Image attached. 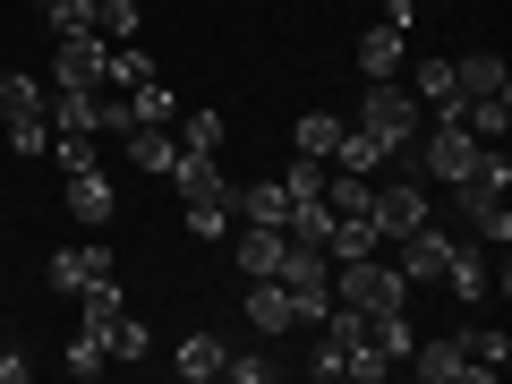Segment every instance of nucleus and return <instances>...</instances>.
<instances>
[{
	"label": "nucleus",
	"instance_id": "f257e3e1",
	"mask_svg": "<svg viewBox=\"0 0 512 384\" xmlns=\"http://www.w3.org/2000/svg\"><path fill=\"white\" fill-rule=\"evenodd\" d=\"M274 282L291 291V325H316V316L333 308V256H325V248H308V239H282Z\"/></svg>",
	"mask_w": 512,
	"mask_h": 384
},
{
	"label": "nucleus",
	"instance_id": "f03ea898",
	"mask_svg": "<svg viewBox=\"0 0 512 384\" xmlns=\"http://www.w3.org/2000/svg\"><path fill=\"white\" fill-rule=\"evenodd\" d=\"M359 128H367V137H384V146L402 154L410 137L427 128V103H419L410 86H393V77H367V86H359Z\"/></svg>",
	"mask_w": 512,
	"mask_h": 384
},
{
	"label": "nucleus",
	"instance_id": "7ed1b4c3",
	"mask_svg": "<svg viewBox=\"0 0 512 384\" xmlns=\"http://www.w3.org/2000/svg\"><path fill=\"white\" fill-rule=\"evenodd\" d=\"M333 299H350V308L384 316V308H410V282L384 265V256H350V265H333Z\"/></svg>",
	"mask_w": 512,
	"mask_h": 384
},
{
	"label": "nucleus",
	"instance_id": "20e7f679",
	"mask_svg": "<svg viewBox=\"0 0 512 384\" xmlns=\"http://www.w3.org/2000/svg\"><path fill=\"white\" fill-rule=\"evenodd\" d=\"M444 256H453V231L444 222H419L410 239H393V274L419 291V282H444Z\"/></svg>",
	"mask_w": 512,
	"mask_h": 384
},
{
	"label": "nucleus",
	"instance_id": "39448f33",
	"mask_svg": "<svg viewBox=\"0 0 512 384\" xmlns=\"http://www.w3.org/2000/svg\"><path fill=\"white\" fill-rule=\"evenodd\" d=\"M419 222H436L427 180H393V188H376V239H384V248H393V239H410Z\"/></svg>",
	"mask_w": 512,
	"mask_h": 384
},
{
	"label": "nucleus",
	"instance_id": "423d86ee",
	"mask_svg": "<svg viewBox=\"0 0 512 384\" xmlns=\"http://www.w3.org/2000/svg\"><path fill=\"white\" fill-rule=\"evenodd\" d=\"M94 274H120V256H111L103 239H86V248H52V265H43V282H52V291H69V299L86 291Z\"/></svg>",
	"mask_w": 512,
	"mask_h": 384
},
{
	"label": "nucleus",
	"instance_id": "0eeeda50",
	"mask_svg": "<svg viewBox=\"0 0 512 384\" xmlns=\"http://www.w3.org/2000/svg\"><path fill=\"white\" fill-rule=\"evenodd\" d=\"M410 376H419V384H470V350H461V333H427V342H410Z\"/></svg>",
	"mask_w": 512,
	"mask_h": 384
},
{
	"label": "nucleus",
	"instance_id": "6e6552de",
	"mask_svg": "<svg viewBox=\"0 0 512 384\" xmlns=\"http://www.w3.org/2000/svg\"><path fill=\"white\" fill-rule=\"evenodd\" d=\"M103 60H111L103 35H60V52H52V86H103Z\"/></svg>",
	"mask_w": 512,
	"mask_h": 384
},
{
	"label": "nucleus",
	"instance_id": "1a4fd4ad",
	"mask_svg": "<svg viewBox=\"0 0 512 384\" xmlns=\"http://www.w3.org/2000/svg\"><path fill=\"white\" fill-rule=\"evenodd\" d=\"M69 214H77V222H111V214H120V180H111L103 163L69 171Z\"/></svg>",
	"mask_w": 512,
	"mask_h": 384
},
{
	"label": "nucleus",
	"instance_id": "9d476101",
	"mask_svg": "<svg viewBox=\"0 0 512 384\" xmlns=\"http://www.w3.org/2000/svg\"><path fill=\"white\" fill-rule=\"evenodd\" d=\"M171 188H180V205H214V197H231L222 163H214V154H188V146H180V163H171Z\"/></svg>",
	"mask_w": 512,
	"mask_h": 384
},
{
	"label": "nucleus",
	"instance_id": "9b49d317",
	"mask_svg": "<svg viewBox=\"0 0 512 384\" xmlns=\"http://www.w3.org/2000/svg\"><path fill=\"white\" fill-rule=\"evenodd\" d=\"M461 350H470V384H504V367H512V333L504 325H470Z\"/></svg>",
	"mask_w": 512,
	"mask_h": 384
},
{
	"label": "nucleus",
	"instance_id": "f8f14e48",
	"mask_svg": "<svg viewBox=\"0 0 512 384\" xmlns=\"http://www.w3.org/2000/svg\"><path fill=\"white\" fill-rule=\"evenodd\" d=\"M239 308H248V325L265 333V342H282V333H291V291H282L274 274H256V282H248V299H239Z\"/></svg>",
	"mask_w": 512,
	"mask_h": 384
},
{
	"label": "nucleus",
	"instance_id": "ddd939ff",
	"mask_svg": "<svg viewBox=\"0 0 512 384\" xmlns=\"http://www.w3.org/2000/svg\"><path fill=\"white\" fill-rule=\"evenodd\" d=\"M402 60H410V35H402V26H367V35H359V77H402Z\"/></svg>",
	"mask_w": 512,
	"mask_h": 384
},
{
	"label": "nucleus",
	"instance_id": "4468645a",
	"mask_svg": "<svg viewBox=\"0 0 512 384\" xmlns=\"http://www.w3.org/2000/svg\"><path fill=\"white\" fill-rule=\"evenodd\" d=\"M461 128H470L478 146H504V128H512V94H461Z\"/></svg>",
	"mask_w": 512,
	"mask_h": 384
},
{
	"label": "nucleus",
	"instance_id": "2eb2a0df",
	"mask_svg": "<svg viewBox=\"0 0 512 384\" xmlns=\"http://www.w3.org/2000/svg\"><path fill=\"white\" fill-rule=\"evenodd\" d=\"M444 291H453V299H487V248H478V239H453V256H444Z\"/></svg>",
	"mask_w": 512,
	"mask_h": 384
},
{
	"label": "nucleus",
	"instance_id": "dca6fc26",
	"mask_svg": "<svg viewBox=\"0 0 512 384\" xmlns=\"http://www.w3.org/2000/svg\"><path fill=\"white\" fill-rule=\"evenodd\" d=\"M325 163H333V171H376V163H393V146H384V137H367L359 120H342V137H333Z\"/></svg>",
	"mask_w": 512,
	"mask_h": 384
},
{
	"label": "nucleus",
	"instance_id": "f3484780",
	"mask_svg": "<svg viewBox=\"0 0 512 384\" xmlns=\"http://www.w3.org/2000/svg\"><path fill=\"white\" fill-rule=\"evenodd\" d=\"M410 94L436 103L444 120H461V77H453V60H419V69H410Z\"/></svg>",
	"mask_w": 512,
	"mask_h": 384
},
{
	"label": "nucleus",
	"instance_id": "a211bd4d",
	"mask_svg": "<svg viewBox=\"0 0 512 384\" xmlns=\"http://www.w3.org/2000/svg\"><path fill=\"white\" fill-rule=\"evenodd\" d=\"M231 214H239V222H274V231H282L291 188H282V180H248V188H231Z\"/></svg>",
	"mask_w": 512,
	"mask_h": 384
},
{
	"label": "nucleus",
	"instance_id": "6ab92c4d",
	"mask_svg": "<svg viewBox=\"0 0 512 384\" xmlns=\"http://www.w3.org/2000/svg\"><path fill=\"white\" fill-rule=\"evenodd\" d=\"M171 376L214 384V376H222V342H214V333H180V350H171Z\"/></svg>",
	"mask_w": 512,
	"mask_h": 384
},
{
	"label": "nucleus",
	"instance_id": "aec40b11",
	"mask_svg": "<svg viewBox=\"0 0 512 384\" xmlns=\"http://www.w3.org/2000/svg\"><path fill=\"white\" fill-rule=\"evenodd\" d=\"M120 146H128V163L146 171V180H171V163H180V146H171L163 128H128Z\"/></svg>",
	"mask_w": 512,
	"mask_h": 384
},
{
	"label": "nucleus",
	"instance_id": "412c9836",
	"mask_svg": "<svg viewBox=\"0 0 512 384\" xmlns=\"http://www.w3.org/2000/svg\"><path fill=\"white\" fill-rule=\"evenodd\" d=\"M43 103H52V86H43V77H26V69H0V120H35Z\"/></svg>",
	"mask_w": 512,
	"mask_h": 384
},
{
	"label": "nucleus",
	"instance_id": "4be33fe9",
	"mask_svg": "<svg viewBox=\"0 0 512 384\" xmlns=\"http://www.w3.org/2000/svg\"><path fill=\"white\" fill-rule=\"evenodd\" d=\"M77 308H86V325H94V333H111V325L128 316V299H120V282H111V274H94L86 291H77ZM103 350H111V342H103Z\"/></svg>",
	"mask_w": 512,
	"mask_h": 384
},
{
	"label": "nucleus",
	"instance_id": "5701e85b",
	"mask_svg": "<svg viewBox=\"0 0 512 384\" xmlns=\"http://www.w3.org/2000/svg\"><path fill=\"white\" fill-rule=\"evenodd\" d=\"M274 265H282V231H274V222H248V231H239V274H274Z\"/></svg>",
	"mask_w": 512,
	"mask_h": 384
},
{
	"label": "nucleus",
	"instance_id": "b1692460",
	"mask_svg": "<svg viewBox=\"0 0 512 384\" xmlns=\"http://www.w3.org/2000/svg\"><path fill=\"white\" fill-rule=\"evenodd\" d=\"M146 77H154V52H137V43H111V60H103V86H146Z\"/></svg>",
	"mask_w": 512,
	"mask_h": 384
},
{
	"label": "nucleus",
	"instance_id": "393cba45",
	"mask_svg": "<svg viewBox=\"0 0 512 384\" xmlns=\"http://www.w3.org/2000/svg\"><path fill=\"white\" fill-rule=\"evenodd\" d=\"M453 77H461V94H504V60L495 52H461Z\"/></svg>",
	"mask_w": 512,
	"mask_h": 384
},
{
	"label": "nucleus",
	"instance_id": "a878e982",
	"mask_svg": "<svg viewBox=\"0 0 512 384\" xmlns=\"http://www.w3.org/2000/svg\"><path fill=\"white\" fill-rule=\"evenodd\" d=\"M60 367H69L77 384H94V376H103V367H111V350H103V333H94V325H77V342H69V359H60Z\"/></svg>",
	"mask_w": 512,
	"mask_h": 384
},
{
	"label": "nucleus",
	"instance_id": "bb28decb",
	"mask_svg": "<svg viewBox=\"0 0 512 384\" xmlns=\"http://www.w3.org/2000/svg\"><path fill=\"white\" fill-rule=\"evenodd\" d=\"M128 111H137V128H163L180 103H171V86H154V77H146V86H128Z\"/></svg>",
	"mask_w": 512,
	"mask_h": 384
},
{
	"label": "nucleus",
	"instance_id": "cd10ccee",
	"mask_svg": "<svg viewBox=\"0 0 512 384\" xmlns=\"http://www.w3.org/2000/svg\"><path fill=\"white\" fill-rule=\"evenodd\" d=\"M222 222H239L231 197H214V205H180V231H188V239H222Z\"/></svg>",
	"mask_w": 512,
	"mask_h": 384
},
{
	"label": "nucleus",
	"instance_id": "c85d7f7f",
	"mask_svg": "<svg viewBox=\"0 0 512 384\" xmlns=\"http://www.w3.org/2000/svg\"><path fill=\"white\" fill-rule=\"evenodd\" d=\"M43 26L52 35H94V0H43Z\"/></svg>",
	"mask_w": 512,
	"mask_h": 384
},
{
	"label": "nucleus",
	"instance_id": "c756f323",
	"mask_svg": "<svg viewBox=\"0 0 512 384\" xmlns=\"http://www.w3.org/2000/svg\"><path fill=\"white\" fill-rule=\"evenodd\" d=\"M94 35L128 43V35H137V0H94Z\"/></svg>",
	"mask_w": 512,
	"mask_h": 384
},
{
	"label": "nucleus",
	"instance_id": "7c9ffc66",
	"mask_svg": "<svg viewBox=\"0 0 512 384\" xmlns=\"http://www.w3.org/2000/svg\"><path fill=\"white\" fill-rule=\"evenodd\" d=\"M180 146L188 154H214L222 146V111H188V120H180Z\"/></svg>",
	"mask_w": 512,
	"mask_h": 384
},
{
	"label": "nucleus",
	"instance_id": "2f4dec72",
	"mask_svg": "<svg viewBox=\"0 0 512 384\" xmlns=\"http://www.w3.org/2000/svg\"><path fill=\"white\" fill-rule=\"evenodd\" d=\"M103 342H111V359H146V350H154V333L137 325V316H120V325H111Z\"/></svg>",
	"mask_w": 512,
	"mask_h": 384
},
{
	"label": "nucleus",
	"instance_id": "473e14b6",
	"mask_svg": "<svg viewBox=\"0 0 512 384\" xmlns=\"http://www.w3.org/2000/svg\"><path fill=\"white\" fill-rule=\"evenodd\" d=\"M333 137H342L333 111H308V120H299V154H333Z\"/></svg>",
	"mask_w": 512,
	"mask_h": 384
},
{
	"label": "nucleus",
	"instance_id": "72a5a7b5",
	"mask_svg": "<svg viewBox=\"0 0 512 384\" xmlns=\"http://www.w3.org/2000/svg\"><path fill=\"white\" fill-rule=\"evenodd\" d=\"M9 154H52V120H9Z\"/></svg>",
	"mask_w": 512,
	"mask_h": 384
},
{
	"label": "nucleus",
	"instance_id": "f704fd0d",
	"mask_svg": "<svg viewBox=\"0 0 512 384\" xmlns=\"http://www.w3.org/2000/svg\"><path fill=\"white\" fill-rule=\"evenodd\" d=\"M325 154H291V180H282V188H291V197H316V188H325Z\"/></svg>",
	"mask_w": 512,
	"mask_h": 384
},
{
	"label": "nucleus",
	"instance_id": "c9c22d12",
	"mask_svg": "<svg viewBox=\"0 0 512 384\" xmlns=\"http://www.w3.org/2000/svg\"><path fill=\"white\" fill-rule=\"evenodd\" d=\"M222 376H231V384H265V376H274V359H256V350H222Z\"/></svg>",
	"mask_w": 512,
	"mask_h": 384
},
{
	"label": "nucleus",
	"instance_id": "e433bc0d",
	"mask_svg": "<svg viewBox=\"0 0 512 384\" xmlns=\"http://www.w3.org/2000/svg\"><path fill=\"white\" fill-rule=\"evenodd\" d=\"M299 367H308L316 384H342V350H333L325 333H316V342H308V359H299Z\"/></svg>",
	"mask_w": 512,
	"mask_h": 384
},
{
	"label": "nucleus",
	"instance_id": "4c0bfd02",
	"mask_svg": "<svg viewBox=\"0 0 512 384\" xmlns=\"http://www.w3.org/2000/svg\"><path fill=\"white\" fill-rule=\"evenodd\" d=\"M384 26H402V35H410V26H419V0H384Z\"/></svg>",
	"mask_w": 512,
	"mask_h": 384
},
{
	"label": "nucleus",
	"instance_id": "58836bf2",
	"mask_svg": "<svg viewBox=\"0 0 512 384\" xmlns=\"http://www.w3.org/2000/svg\"><path fill=\"white\" fill-rule=\"evenodd\" d=\"M0 384H26V359H18V350H0Z\"/></svg>",
	"mask_w": 512,
	"mask_h": 384
}]
</instances>
